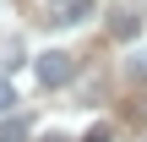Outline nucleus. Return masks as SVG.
<instances>
[{
    "label": "nucleus",
    "mask_w": 147,
    "mask_h": 142,
    "mask_svg": "<svg viewBox=\"0 0 147 142\" xmlns=\"http://www.w3.org/2000/svg\"><path fill=\"white\" fill-rule=\"evenodd\" d=\"M0 142H27V120H16V115L5 120L0 115Z\"/></svg>",
    "instance_id": "20e7f679"
},
{
    "label": "nucleus",
    "mask_w": 147,
    "mask_h": 142,
    "mask_svg": "<svg viewBox=\"0 0 147 142\" xmlns=\"http://www.w3.org/2000/svg\"><path fill=\"white\" fill-rule=\"evenodd\" d=\"M44 11H49V22L76 27V22H87V16H93V0H44Z\"/></svg>",
    "instance_id": "f03ea898"
},
{
    "label": "nucleus",
    "mask_w": 147,
    "mask_h": 142,
    "mask_svg": "<svg viewBox=\"0 0 147 142\" xmlns=\"http://www.w3.org/2000/svg\"><path fill=\"white\" fill-rule=\"evenodd\" d=\"M16 109V93H11V82H0V115H11Z\"/></svg>",
    "instance_id": "39448f33"
},
{
    "label": "nucleus",
    "mask_w": 147,
    "mask_h": 142,
    "mask_svg": "<svg viewBox=\"0 0 147 142\" xmlns=\"http://www.w3.org/2000/svg\"><path fill=\"white\" fill-rule=\"evenodd\" d=\"M49 142H65V137H49Z\"/></svg>",
    "instance_id": "0eeeda50"
},
{
    "label": "nucleus",
    "mask_w": 147,
    "mask_h": 142,
    "mask_svg": "<svg viewBox=\"0 0 147 142\" xmlns=\"http://www.w3.org/2000/svg\"><path fill=\"white\" fill-rule=\"evenodd\" d=\"M87 142H109V126H98V131H87Z\"/></svg>",
    "instance_id": "423d86ee"
},
{
    "label": "nucleus",
    "mask_w": 147,
    "mask_h": 142,
    "mask_svg": "<svg viewBox=\"0 0 147 142\" xmlns=\"http://www.w3.org/2000/svg\"><path fill=\"white\" fill-rule=\"evenodd\" d=\"M136 33H142V16H136L131 5H115V11H109V38H115V44H131Z\"/></svg>",
    "instance_id": "7ed1b4c3"
},
{
    "label": "nucleus",
    "mask_w": 147,
    "mask_h": 142,
    "mask_svg": "<svg viewBox=\"0 0 147 142\" xmlns=\"http://www.w3.org/2000/svg\"><path fill=\"white\" fill-rule=\"evenodd\" d=\"M33 71H38V82H44V88H65V82L76 77V60H71L65 49H44V55L33 60Z\"/></svg>",
    "instance_id": "f257e3e1"
}]
</instances>
